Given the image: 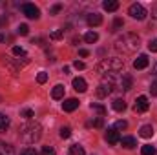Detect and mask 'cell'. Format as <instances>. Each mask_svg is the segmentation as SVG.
<instances>
[{"instance_id":"34","label":"cell","mask_w":157,"mask_h":155,"mask_svg":"<svg viewBox=\"0 0 157 155\" xmlns=\"http://www.w3.org/2000/svg\"><path fill=\"white\" fill-rule=\"evenodd\" d=\"M20 155H39V153H37V150H35V148H26Z\"/></svg>"},{"instance_id":"20","label":"cell","mask_w":157,"mask_h":155,"mask_svg":"<svg viewBox=\"0 0 157 155\" xmlns=\"http://www.w3.org/2000/svg\"><path fill=\"white\" fill-rule=\"evenodd\" d=\"M9 124H11L9 117L6 115V113H0V131H6L9 128Z\"/></svg>"},{"instance_id":"14","label":"cell","mask_w":157,"mask_h":155,"mask_svg":"<svg viewBox=\"0 0 157 155\" xmlns=\"http://www.w3.org/2000/svg\"><path fill=\"white\" fill-rule=\"evenodd\" d=\"M121 144H122V148H126V150H133V148L137 146V141H135V137H122V139H121Z\"/></svg>"},{"instance_id":"3","label":"cell","mask_w":157,"mask_h":155,"mask_svg":"<svg viewBox=\"0 0 157 155\" xmlns=\"http://www.w3.org/2000/svg\"><path fill=\"white\" fill-rule=\"evenodd\" d=\"M122 68H124V60L113 57V59H102V60L97 64L95 71L101 73V75H106V73H119Z\"/></svg>"},{"instance_id":"31","label":"cell","mask_w":157,"mask_h":155,"mask_svg":"<svg viewBox=\"0 0 157 155\" xmlns=\"http://www.w3.org/2000/svg\"><path fill=\"white\" fill-rule=\"evenodd\" d=\"M46 80H48V73H46V71H40L39 75H37V82H39V84H44Z\"/></svg>"},{"instance_id":"29","label":"cell","mask_w":157,"mask_h":155,"mask_svg":"<svg viewBox=\"0 0 157 155\" xmlns=\"http://www.w3.org/2000/svg\"><path fill=\"white\" fill-rule=\"evenodd\" d=\"M13 55H17V57H26V51H24V47L15 46V47H13Z\"/></svg>"},{"instance_id":"39","label":"cell","mask_w":157,"mask_h":155,"mask_svg":"<svg viewBox=\"0 0 157 155\" xmlns=\"http://www.w3.org/2000/svg\"><path fill=\"white\" fill-rule=\"evenodd\" d=\"M150 93H152V95H157V80L152 82V86H150Z\"/></svg>"},{"instance_id":"41","label":"cell","mask_w":157,"mask_h":155,"mask_svg":"<svg viewBox=\"0 0 157 155\" xmlns=\"http://www.w3.org/2000/svg\"><path fill=\"white\" fill-rule=\"evenodd\" d=\"M2 26H7V18H6V17L0 18V28H2Z\"/></svg>"},{"instance_id":"17","label":"cell","mask_w":157,"mask_h":155,"mask_svg":"<svg viewBox=\"0 0 157 155\" xmlns=\"http://www.w3.org/2000/svg\"><path fill=\"white\" fill-rule=\"evenodd\" d=\"M102 9L104 11H117L119 2L117 0H106V2H102Z\"/></svg>"},{"instance_id":"6","label":"cell","mask_w":157,"mask_h":155,"mask_svg":"<svg viewBox=\"0 0 157 155\" xmlns=\"http://www.w3.org/2000/svg\"><path fill=\"white\" fill-rule=\"evenodd\" d=\"M22 13H24L28 18H31V20H37L40 17V11L35 4H24V6H22Z\"/></svg>"},{"instance_id":"5","label":"cell","mask_w":157,"mask_h":155,"mask_svg":"<svg viewBox=\"0 0 157 155\" xmlns=\"http://www.w3.org/2000/svg\"><path fill=\"white\" fill-rule=\"evenodd\" d=\"M117 86H119V89H122V91H130L132 86H133V78H132V75H128V73L119 75Z\"/></svg>"},{"instance_id":"24","label":"cell","mask_w":157,"mask_h":155,"mask_svg":"<svg viewBox=\"0 0 157 155\" xmlns=\"http://www.w3.org/2000/svg\"><path fill=\"white\" fill-rule=\"evenodd\" d=\"M70 153H71V155H84L86 152H84V148H82V146H78V144H73V146L70 148Z\"/></svg>"},{"instance_id":"22","label":"cell","mask_w":157,"mask_h":155,"mask_svg":"<svg viewBox=\"0 0 157 155\" xmlns=\"http://www.w3.org/2000/svg\"><path fill=\"white\" fill-rule=\"evenodd\" d=\"M141 153L143 155H155V146H152V144H144V146L141 148Z\"/></svg>"},{"instance_id":"23","label":"cell","mask_w":157,"mask_h":155,"mask_svg":"<svg viewBox=\"0 0 157 155\" xmlns=\"http://www.w3.org/2000/svg\"><path fill=\"white\" fill-rule=\"evenodd\" d=\"M90 110H93V112H97L101 117L106 115V108L104 106H101V104H90Z\"/></svg>"},{"instance_id":"30","label":"cell","mask_w":157,"mask_h":155,"mask_svg":"<svg viewBox=\"0 0 157 155\" xmlns=\"http://www.w3.org/2000/svg\"><path fill=\"white\" fill-rule=\"evenodd\" d=\"M40 155H55V150L51 148V146H42V152Z\"/></svg>"},{"instance_id":"42","label":"cell","mask_w":157,"mask_h":155,"mask_svg":"<svg viewBox=\"0 0 157 155\" xmlns=\"http://www.w3.org/2000/svg\"><path fill=\"white\" fill-rule=\"evenodd\" d=\"M152 17H154V18H157V7H154V9H152Z\"/></svg>"},{"instance_id":"1","label":"cell","mask_w":157,"mask_h":155,"mask_svg":"<svg viewBox=\"0 0 157 155\" xmlns=\"http://www.w3.org/2000/svg\"><path fill=\"white\" fill-rule=\"evenodd\" d=\"M139 46H141V39L137 33H124L115 40V49L121 53H126V55L135 53L139 49Z\"/></svg>"},{"instance_id":"12","label":"cell","mask_w":157,"mask_h":155,"mask_svg":"<svg viewBox=\"0 0 157 155\" xmlns=\"http://www.w3.org/2000/svg\"><path fill=\"white\" fill-rule=\"evenodd\" d=\"M148 62H150V60H148V55H139V57L133 60V68H135V70H144V68L148 66Z\"/></svg>"},{"instance_id":"37","label":"cell","mask_w":157,"mask_h":155,"mask_svg":"<svg viewBox=\"0 0 157 155\" xmlns=\"http://www.w3.org/2000/svg\"><path fill=\"white\" fill-rule=\"evenodd\" d=\"M60 9H62V6H60V4H55V6L51 7V15H57Z\"/></svg>"},{"instance_id":"44","label":"cell","mask_w":157,"mask_h":155,"mask_svg":"<svg viewBox=\"0 0 157 155\" xmlns=\"http://www.w3.org/2000/svg\"><path fill=\"white\" fill-rule=\"evenodd\" d=\"M4 40H6V37H4V35L0 33V42H4Z\"/></svg>"},{"instance_id":"18","label":"cell","mask_w":157,"mask_h":155,"mask_svg":"<svg viewBox=\"0 0 157 155\" xmlns=\"http://www.w3.org/2000/svg\"><path fill=\"white\" fill-rule=\"evenodd\" d=\"M51 97L57 99V100L62 99V97H64V86H62V84H57V86L51 89Z\"/></svg>"},{"instance_id":"19","label":"cell","mask_w":157,"mask_h":155,"mask_svg":"<svg viewBox=\"0 0 157 155\" xmlns=\"http://www.w3.org/2000/svg\"><path fill=\"white\" fill-rule=\"evenodd\" d=\"M112 106H113V110H115V112L121 113V112H124V110H126V100H124V99H115Z\"/></svg>"},{"instance_id":"40","label":"cell","mask_w":157,"mask_h":155,"mask_svg":"<svg viewBox=\"0 0 157 155\" xmlns=\"http://www.w3.org/2000/svg\"><path fill=\"white\" fill-rule=\"evenodd\" d=\"M78 55H80V57H88V55H90V51H88V49H80V51H78Z\"/></svg>"},{"instance_id":"7","label":"cell","mask_w":157,"mask_h":155,"mask_svg":"<svg viewBox=\"0 0 157 155\" xmlns=\"http://www.w3.org/2000/svg\"><path fill=\"white\" fill-rule=\"evenodd\" d=\"M148 108H150L148 97H144V95L137 97V100H135V106H133V110H135L137 113H146V112H148Z\"/></svg>"},{"instance_id":"38","label":"cell","mask_w":157,"mask_h":155,"mask_svg":"<svg viewBox=\"0 0 157 155\" xmlns=\"http://www.w3.org/2000/svg\"><path fill=\"white\" fill-rule=\"evenodd\" d=\"M22 117H24V119H31V117H33V110H24V112H22Z\"/></svg>"},{"instance_id":"15","label":"cell","mask_w":157,"mask_h":155,"mask_svg":"<svg viewBox=\"0 0 157 155\" xmlns=\"http://www.w3.org/2000/svg\"><path fill=\"white\" fill-rule=\"evenodd\" d=\"M139 135H141V137H144V139H150V137L154 135V128H152V124H144V126H141Z\"/></svg>"},{"instance_id":"27","label":"cell","mask_w":157,"mask_h":155,"mask_svg":"<svg viewBox=\"0 0 157 155\" xmlns=\"http://www.w3.org/2000/svg\"><path fill=\"white\" fill-rule=\"evenodd\" d=\"M60 137H62V139H70V137H71V130H70L68 126L60 128Z\"/></svg>"},{"instance_id":"11","label":"cell","mask_w":157,"mask_h":155,"mask_svg":"<svg viewBox=\"0 0 157 155\" xmlns=\"http://www.w3.org/2000/svg\"><path fill=\"white\" fill-rule=\"evenodd\" d=\"M86 22H88L90 28H95V26H101V24H102V17H101L99 13H91V15H88Z\"/></svg>"},{"instance_id":"26","label":"cell","mask_w":157,"mask_h":155,"mask_svg":"<svg viewBox=\"0 0 157 155\" xmlns=\"http://www.w3.org/2000/svg\"><path fill=\"white\" fill-rule=\"evenodd\" d=\"M17 33L26 37V35L29 33V28H28V24H20V26H18V29H17Z\"/></svg>"},{"instance_id":"35","label":"cell","mask_w":157,"mask_h":155,"mask_svg":"<svg viewBox=\"0 0 157 155\" xmlns=\"http://www.w3.org/2000/svg\"><path fill=\"white\" fill-rule=\"evenodd\" d=\"M102 124H104V120H102V117H97V119L93 120V126H95V128H102Z\"/></svg>"},{"instance_id":"8","label":"cell","mask_w":157,"mask_h":155,"mask_svg":"<svg viewBox=\"0 0 157 155\" xmlns=\"http://www.w3.org/2000/svg\"><path fill=\"white\" fill-rule=\"evenodd\" d=\"M112 91H113V84H110V82H104V80H102V84L97 88V97L104 99V97H108Z\"/></svg>"},{"instance_id":"33","label":"cell","mask_w":157,"mask_h":155,"mask_svg":"<svg viewBox=\"0 0 157 155\" xmlns=\"http://www.w3.org/2000/svg\"><path fill=\"white\" fill-rule=\"evenodd\" d=\"M148 49H150V51H154V53H157V39H154V40H150V42H148Z\"/></svg>"},{"instance_id":"21","label":"cell","mask_w":157,"mask_h":155,"mask_svg":"<svg viewBox=\"0 0 157 155\" xmlns=\"http://www.w3.org/2000/svg\"><path fill=\"white\" fill-rule=\"evenodd\" d=\"M84 40H86L88 44H95V42L99 40V35H97L95 31H88V33L84 35Z\"/></svg>"},{"instance_id":"25","label":"cell","mask_w":157,"mask_h":155,"mask_svg":"<svg viewBox=\"0 0 157 155\" xmlns=\"http://www.w3.org/2000/svg\"><path fill=\"white\" fill-rule=\"evenodd\" d=\"M128 128V122L126 120H117L115 124H113V130H117V131H122V130H126Z\"/></svg>"},{"instance_id":"32","label":"cell","mask_w":157,"mask_h":155,"mask_svg":"<svg viewBox=\"0 0 157 155\" xmlns=\"http://www.w3.org/2000/svg\"><path fill=\"white\" fill-rule=\"evenodd\" d=\"M122 26H124V20H122V18H115V20H113V31L121 29Z\"/></svg>"},{"instance_id":"2","label":"cell","mask_w":157,"mask_h":155,"mask_svg":"<svg viewBox=\"0 0 157 155\" xmlns=\"http://www.w3.org/2000/svg\"><path fill=\"white\" fill-rule=\"evenodd\" d=\"M40 137H42V126H40L39 122H35V120L33 122H28V124H24L20 128V139L26 144L37 142Z\"/></svg>"},{"instance_id":"4","label":"cell","mask_w":157,"mask_h":155,"mask_svg":"<svg viewBox=\"0 0 157 155\" xmlns=\"http://www.w3.org/2000/svg\"><path fill=\"white\" fill-rule=\"evenodd\" d=\"M128 15L132 17V18H135V20H144L146 18V9H144V6L143 4H132L130 7H128Z\"/></svg>"},{"instance_id":"9","label":"cell","mask_w":157,"mask_h":155,"mask_svg":"<svg viewBox=\"0 0 157 155\" xmlns=\"http://www.w3.org/2000/svg\"><path fill=\"white\" fill-rule=\"evenodd\" d=\"M104 139H106V142H110V144H119V142H121V135H119L117 130H113V128L106 130Z\"/></svg>"},{"instance_id":"28","label":"cell","mask_w":157,"mask_h":155,"mask_svg":"<svg viewBox=\"0 0 157 155\" xmlns=\"http://www.w3.org/2000/svg\"><path fill=\"white\" fill-rule=\"evenodd\" d=\"M64 37V29H55L53 33H51V39L53 40H60Z\"/></svg>"},{"instance_id":"36","label":"cell","mask_w":157,"mask_h":155,"mask_svg":"<svg viewBox=\"0 0 157 155\" xmlns=\"http://www.w3.org/2000/svg\"><path fill=\"white\" fill-rule=\"evenodd\" d=\"M73 66H75L77 70H84V68H86V64H84L82 60H75V62H73Z\"/></svg>"},{"instance_id":"16","label":"cell","mask_w":157,"mask_h":155,"mask_svg":"<svg viewBox=\"0 0 157 155\" xmlns=\"http://www.w3.org/2000/svg\"><path fill=\"white\" fill-rule=\"evenodd\" d=\"M0 155H15L13 146L7 144V142H4V141H0Z\"/></svg>"},{"instance_id":"10","label":"cell","mask_w":157,"mask_h":155,"mask_svg":"<svg viewBox=\"0 0 157 155\" xmlns=\"http://www.w3.org/2000/svg\"><path fill=\"white\" fill-rule=\"evenodd\" d=\"M73 89L78 91V93H84L86 89H88V84H86V80L82 77H75L73 78Z\"/></svg>"},{"instance_id":"13","label":"cell","mask_w":157,"mask_h":155,"mask_svg":"<svg viewBox=\"0 0 157 155\" xmlns=\"http://www.w3.org/2000/svg\"><path fill=\"white\" fill-rule=\"evenodd\" d=\"M77 108H78L77 99H66V100L62 102V110H64V112H75Z\"/></svg>"},{"instance_id":"43","label":"cell","mask_w":157,"mask_h":155,"mask_svg":"<svg viewBox=\"0 0 157 155\" xmlns=\"http://www.w3.org/2000/svg\"><path fill=\"white\" fill-rule=\"evenodd\" d=\"M154 75L157 77V62H155V68H154Z\"/></svg>"}]
</instances>
